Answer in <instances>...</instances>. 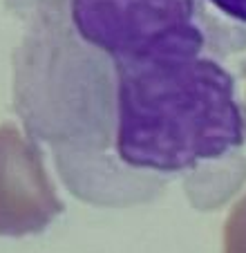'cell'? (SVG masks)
<instances>
[{
    "instance_id": "6da1fadb",
    "label": "cell",
    "mask_w": 246,
    "mask_h": 253,
    "mask_svg": "<svg viewBox=\"0 0 246 253\" xmlns=\"http://www.w3.org/2000/svg\"><path fill=\"white\" fill-rule=\"evenodd\" d=\"M70 18L112 63V146L128 168L170 175L244 146L235 74L197 0H70Z\"/></svg>"
},
{
    "instance_id": "7a4b0ae2",
    "label": "cell",
    "mask_w": 246,
    "mask_h": 253,
    "mask_svg": "<svg viewBox=\"0 0 246 253\" xmlns=\"http://www.w3.org/2000/svg\"><path fill=\"white\" fill-rule=\"evenodd\" d=\"M63 211L41 150L11 124L0 126V235L43 233Z\"/></svg>"
},
{
    "instance_id": "3957f363",
    "label": "cell",
    "mask_w": 246,
    "mask_h": 253,
    "mask_svg": "<svg viewBox=\"0 0 246 253\" xmlns=\"http://www.w3.org/2000/svg\"><path fill=\"white\" fill-rule=\"evenodd\" d=\"M224 253H246V195L224 222Z\"/></svg>"
},
{
    "instance_id": "277c9868",
    "label": "cell",
    "mask_w": 246,
    "mask_h": 253,
    "mask_svg": "<svg viewBox=\"0 0 246 253\" xmlns=\"http://www.w3.org/2000/svg\"><path fill=\"white\" fill-rule=\"evenodd\" d=\"M222 11L224 16L237 20V23H246V0H208Z\"/></svg>"
}]
</instances>
